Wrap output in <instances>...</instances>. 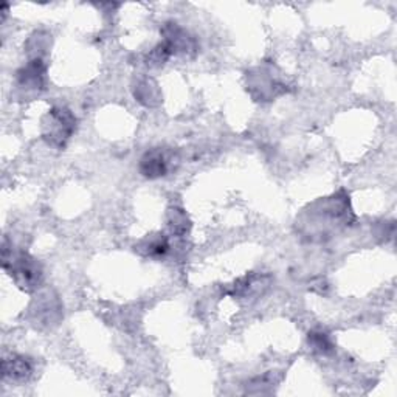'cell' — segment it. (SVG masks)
<instances>
[{
    "label": "cell",
    "instance_id": "6da1fadb",
    "mask_svg": "<svg viewBox=\"0 0 397 397\" xmlns=\"http://www.w3.org/2000/svg\"><path fill=\"white\" fill-rule=\"evenodd\" d=\"M2 266L6 271H10V276L15 280L19 289L25 292H33L39 289L40 283H43V267L40 264L27 253H19L13 256L10 253L8 244L3 242L2 250Z\"/></svg>",
    "mask_w": 397,
    "mask_h": 397
},
{
    "label": "cell",
    "instance_id": "7a4b0ae2",
    "mask_svg": "<svg viewBox=\"0 0 397 397\" xmlns=\"http://www.w3.org/2000/svg\"><path fill=\"white\" fill-rule=\"evenodd\" d=\"M76 128V118L64 106H54L48 110L43 123L44 140L53 148H64Z\"/></svg>",
    "mask_w": 397,
    "mask_h": 397
},
{
    "label": "cell",
    "instance_id": "3957f363",
    "mask_svg": "<svg viewBox=\"0 0 397 397\" xmlns=\"http://www.w3.org/2000/svg\"><path fill=\"white\" fill-rule=\"evenodd\" d=\"M162 34L165 36L163 44L168 47L171 57L172 54H180V57L193 58L197 53L199 47L196 39L179 24L166 22L162 29Z\"/></svg>",
    "mask_w": 397,
    "mask_h": 397
},
{
    "label": "cell",
    "instance_id": "277c9868",
    "mask_svg": "<svg viewBox=\"0 0 397 397\" xmlns=\"http://www.w3.org/2000/svg\"><path fill=\"white\" fill-rule=\"evenodd\" d=\"M179 158L165 148H154L146 152L140 160V172L148 179L165 177L177 163Z\"/></svg>",
    "mask_w": 397,
    "mask_h": 397
},
{
    "label": "cell",
    "instance_id": "5b68a950",
    "mask_svg": "<svg viewBox=\"0 0 397 397\" xmlns=\"http://www.w3.org/2000/svg\"><path fill=\"white\" fill-rule=\"evenodd\" d=\"M17 87L25 95H36L45 86V64L40 57H34L29 64L17 72Z\"/></svg>",
    "mask_w": 397,
    "mask_h": 397
},
{
    "label": "cell",
    "instance_id": "8992f818",
    "mask_svg": "<svg viewBox=\"0 0 397 397\" xmlns=\"http://www.w3.org/2000/svg\"><path fill=\"white\" fill-rule=\"evenodd\" d=\"M34 371L33 360L25 355L11 354L10 357H5L2 361V374L5 379L24 382L31 377Z\"/></svg>",
    "mask_w": 397,
    "mask_h": 397
},
{
    "label": "cell",
    "instance_id": "52a82bcc",
    "mask_svg": "<svg viewBox=\"0 0 397 397\" xmlns=\"http://www.w3.org/2000/svg\"><path fill=\"white\" fill-rule=\"evenodd\" d=\"M34 318L39 320L40 324H57L61 318V306L57 297L45 295V299H39L34 309Z\"/></svg>",
    "mask_w": 397,
    "mask_h": 397
},
{
    "label": "cell",
    "instance_id": "ba28073f",
    "mask_svg": "<svg viewBox=\"0 0 397 397\" xmlns=\"http://www.w3.org/2000/svg\"><path fill=\"white\" fill-rule=\"evenodd\" d=\"M232 287L233 289L228 292L230 295L239 297V298H247L250 295H253V292H256V294L262 292V289L267 287V283L262 281V276L250 274V275L244 276V278H241V280L236 281Z\"/></svg>",
    "mask_w": 397,
    "mask_h": 397
},
{
    "label": "cell",
    "instance_id": "9c48e42d",
    "mask_svg": "<svg viewBox=\"0 0 397 397\" xmlns=\"http://www.w3.org/2000/svg\"><path fill=\"white\" fill-rule=\"evenodd\" d=\"M135 252L142 253L144 256H152V257L163 256L170 252L168 238H166V236H163V234L151 236V238L142 241L140 246L135 247Z\"/></svg>",
    "mask_w": 397,
    "mask_h": 397
},
{
    "label": "cell",
    "instance_id": "30bf717a",
    "mask_svg": "<svg viewBox=\"0 0 397 397\" xmlns=\"http://www.w3.org/2000/svg\"><path fill=\"white\" fill-rule=\"evenodd\" d=\"M168 227L172 234H185L190 230V220L186 218V213L180 208H171L168 211Z\"/></svg>",
    "mask_w": 397,
    "mask_h": 397
},
{
    "label": "cell",
    "instance_id": "8fae6325",
    "mask_svg": "<svg viewBox=\"0 0 397 397\" xmlns=\"http://www.w3.org/2000/svg\"><path fill=\"white\" fill-rule=\"evenodd\" d=\"M152 81H143L138 84L135 90V98L146 104V106H154V101H158V90L157 86H151Z\"/></svg>",
    "mask_w": 397,
    "mask_h": 397
},
{
    "label": "cell",
    "instance_id": "7c38bea8",
    "mask_svg": "<svg viewBox=\"0 0 397 397\" xmlns=\"http://www.w3.org/2000/svg\"><path fill=\"white\" fill-rule=\"evenodd\" d=\"M309 345L313 351L320 354H329L334 350L329 336L323 331H312L309 334Z\"/></svg>",
    "mask_w": 397,
    "mask_h": 397
},
{
    "label": "cell",
    "instance_id": "4fadbf2b",
    "mask_svg": "<svg viewBox=\"0 0 397 397\" xmlns=\"http://www.w3.org/2000/svg\"><path fill=\"white\" fill-rule=\"evenodd\" d=\"M170 57H171V53L168 50V47H166L163 43H160L154 50L148 54V58H146V64H148L149 67H160L168 61Z\"/></svg>",
    "mask_w": 397,
    "mask_h": 397
}]
</instances>
